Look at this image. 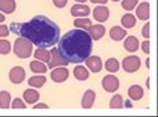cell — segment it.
I'll return each instance as SVG.
<instances>
[{"label":"cell","instance_id":"5b68a950","mask_svg":"<svg viewBox=\"0 0 158 117\" xmlns=\"http://www.w3.org/2000/svg\"><path fill=\"white\" fill-rule=\"evenodd\" d=\"M141 65V60L136 56H129L123 59V69L127 73H135L138 71Z\"/></svg>","mask_w":158,"mask_h":117},{"label":"cell","instance_id":"e575fe53","mask_svg":"<svg viewBox=\"0 0 158 117\" xmlns=\"http://www.w3.org/2000/svg\"><path fill=\"white\" fill-rule=\"evenodd\" d=\"M141 47H142V52H145L146 55L150 53V41H148V40L143 41L142 45H141Z\"/></svg>","mask_w":158,"mask_h":117},{"label":"cell","instance_id":"d4e9b609","mask_svg":"<svg viewBox=\"0 0 158 117\" xmlns=\"http://www.w3.org/2000/svg\"><path fill=\"white\" fill-rule=\"evenodd\" d=\"M45 82H46V77H45V76H32V77L28 80L29 86H32V87H37V88L41 87Z\"/></svg>","mask_w":158,"mask_h":117},{"label":"cell","instance_id":"30bf717a","mask_svg":"<svg viewBox=\"0 0 158 117\" xmlns=\"http://www.w3.org/2000/svg\"><path fill=\"white\" fill-rule=\"evenodd\" d=\"M88 33H89V35H90V38L93 40H100L103 35H105V33H106V29H105V27L103 25H101V24H96V25H90L89 28H88Z\"/></svg>","mask_w":158,"mask_h":117},{"label":"cell","instance_id":"6da1fadb","mask_svg":"<svg viewBox=\"0 0 158 117\" xmlns=\"http://www.w3.org/2000/svg\"><path fill=\"white\" fill-rule=\"evenodd\" d=\"M9 29H11L14 34L29 40L40 48L51 47L59 42L61 33L59 25L43 15L33 17L27 23H11Z\"/></svg>","mask_w":158,"mask_h":117},{"label":"cell","instance_id":"2e32d148","mask_svg":"<svg viewBox=\"0 0 158 117\" xmlns=\"http://www.w3.org/2000/svg\"><path fill=\"white\" fill-rule=\"evenodd\" d=\"M0 10L5 13H12L16 10L15 0H0Z\"/></svg>","mask_w":158,"mask_h":117},{"label":"cell","instance_id":"f1b7e54d","mask_svg":"<svg viewBox=\"0 0 158 117\" xmlns=\"http://www.w3.org/2000/svg\"><path fill=\"white\" fill-rule=\"evenodd\" d=\"M11 51V43L7 40H0V53L9 55Z\"/></svg>","mask_w":158,"mask_h":117},{"label":"cell","instance_id":"7a4b0ae2","mask_svg":"<svg viewBox=\"0 0 158 117\" xmlns=\"http://www.w3.org/2000/svg\"><path fill=\"white\" fill-rule=\"evenodd\" d=\"M59 52L68 63H81L93 51V39L84 29H73L59 39Z\"/></svg>","mask_w":158,"mask_h":117},{"label":"cell","instance_id":"f546056e","mask_svg":"<svg viewBox=\"0 0 158 117\" xmlns=\"http://www.w3.org/2000/svg\"><path fill=\"white\" fill-rule=\"evenodd\" d=\"M139 0H123L122 1V7L124 10H128V11H131L136 5H138Z\"/></svg>","mask_w":158,"mask_h":117},{"label":"cell","instance_id":"7402d4cb","mask_svg":"<svg viewBox=\"0 0 158 117\" xmlns=\"http://www.w3.org/2000/svg\"><path fill=\"white\" fill-rule=\"evenodd\" d=\"M122 24L124 25V28H133L136 24V18L134 15L127 13L122 17Z\"/></svg>","mask_w":158,"mask_h":117},{"label":"cell","instance_id":"60d3db41","mask_svg":"<svg viewBox=\"0 0 158 117\" xmlns=\"http://www.w3.org/2000/svg\"><path fill=\"white\" fill-rule=\"evenodd\" d=\"M146 86H147V87L150 86V78H147V81H146Z\"/></svg>","mask_w":158,"mask_h":117},{"label":"cell","instance_id":"9c48e42d","mask_svg":"<svg viewBox=\"0 0 158 117\" xmlns=\"http://www.w3.org/2000/svg\"><path fill=\"white\" fill-rule=\"evenodd\" d=\"M85 64L93 73H100L101 69H102V62H101L100 57H98V56L88 57L85 59Z\"/></svg>","mask_w":158,"mask_h":117},{"label":"cell","instance_id":"ac0fdd59","mask_svg":"<svg viewBox=\"0 0 158 117\" xmlns=\"http://www.w3.org/2000/svg\"><path fill=\"white\" fill-rule=\"evenodd\" d=\"M23 98L27 101V104H34L35 101H38L40 94L35 89H27L23 92Z\"/></svg>","mask_w":158,"mask_h":117},{"label":"cell","instance_id":"52a82bcc","mask_svg":"<svg viewBox=\"0 0 158 117\" xmlns=\"http://www.w3.org/2000/svg\"><path fill=\"white\" fill-rule=\"evenodd\" d=\"M24 77H26V73H24V69L21 68V66H15L10 70V74H9V78L12 83H22L24 81Z\"/></svg>","mask_w":158,"mask_h":117},{"label":"cell","instance_id":"9a60e30c","mask_svg":"<svg viewBox=\"0 0 158 117\" xmlns=\"http://www.w3.org/2000/svg\"><path fill=\"white\" fill-rule=\"evenodd\" d=\"M128 96L130 97L131 100L138 101V100H140L141 98L143 97V89H142V87L139 86V85H133V86L128 89Z\"/></svg>","mask_w":158,"mask_h":117},{"label":"cell","instance_id":"836d02e7","mask_svg":"<svg viewBox=\"0 0 158 117\" xmlns=\"http://www.w3.org/2000/svg\"><path fill=\"white\" fill-rule=\"evenodd\" d=\"M67 1H68V0H52L54 5H55L56 7H60V9L64 7V6L67 5Z\"/></svg>","mask_w":158,"mask_h":117},{"label":"cell","instance_id":"ab89813d","mask_svg":"<svg viewBox=\"0 0 158 117\" xmlns=\"http://www.w3.org/2000/svg\"><path fill=\"white\" fill-rule=\"evenodd\" d=\"M146 66H147V68H150V59L148 58L146 59Z\"/></svg>","mask_w":158,"mask_h":117},{"label":"cell","instance_id":"b9f144b4","mask_svg":"<svg viewBox=\"0 0 158 117\" xmlns=\"http://www.w3.org/2000/svg\"><path fill=\"white\" fill-rule=\"evenodd\" d=\"M76 1H78V2H85L86 0H76Z\"/></svg>","mask_w":158,"mask_h":117},{"label":"cell","instance_id":"3957f363","mask_svg":"<svg viewBox=\"0 0 158 117\" xmlns=\"http://www.w3.org/2000/svg\"><path fill=\"white\" fill-rule=\"evenodd\" d=\"M32 50H33V43L29 40L24 39L21 36L20 39L15 41L14 45V52L15 55L21 59L29 58L32 55Z\"/></svg>","mask_w":158,"mask_h":117},{"label":"cell","instance_id":"d6a6232c","mask_svg":"<svg viewBox=\"0 0 158 117\" xmlns=\"http://www.w3.org/2000/svg\"><path fill=\"white\" fill-rule=\"evenodd\" d=\"M142 35L146 38V39H148L150 38V23H146L145 24V27L142 28Z\"/></svg>","mask_w":158,"mask_h":117},{"label":"cell","instance_id":"277c9868","mask_svg":"<svg viewBox=\"0 0 158 117\" xmlns=\"http://www.w3.org/2000/svg\"><path fill=\"white\" fill-rule=\"evenodd\" d=\"M68 62L62 58L57 48H52L50 51V60L48 62V68H56V66H66Z\"/></svg>","mask_w":158,"mask_h":117},{"label":"cell","instance_id":"e0dca14e","mask_svg":"<svg viewBox=\"0 0 158 117\" xmlns=\"http://www.w3.org/2000/svg\"><path fill=\"white\" fill-rule=\"evenodd\" d=\"M125 35H127V30L123 29V28H120V27H118V25L113 27V28L111 29V32H110L111 39L114 40V41H120L122 39H124Z\"/></svg>","mask_w":158,"mask_h":117},{"label":"cell","instance_id":"74e56055","mask_svg":"<svg viewBox=\"0 0 158 117\" xmlns=\"http://www.w3.org/2000/svg\"><path fill=\"white\" fill-rule=\"evenodd\" d=\"M4 21H5V16H4L2 13H0V23H1V22H4Z\"/></svg>","mask_w":158,"mask_h":117},{"label":"cell","instance_id":"ba28073f","mask_svg":"<svg viewBox=\"0 0 158 117\" xmlns=\"http://www.w3.org/2000/svg\"><path fill=\"white\" fill-rule=\"evenodd\" d=\"M50 76L52 78L54 82H57V83H61L63 81H66L68 76H69V71L67 68H56L51 71Z\"/></svg>","mask_w":158,"mask_h":117},{"label":"cell","instance_id":"4dcf8cb0","mask_svg":"<svg viewBox=\"0 0 158 117\" xmlns=\"http://www.w3.org/2000/svg\"><path fill=\"white\" fill-rule=\"evenodd\" d=\"M11 108H14V109H24L26 108V104L21 100V99H15L14 101H12V105H11Z\"/></svg>","mask_w":158,"mask_h":117},{"label":"cell","instance_id":"8d00e7d4","mask_svg":"<svg viewBox=\"0 0 158 117\" xmlns=\"http://www.w3.org/2000/svg\"><path fill=\"white\" fill-rule=\"evenodd\" d=\"M90 1L94 2V4H95V2H96V4H106L108 0H90Z\"/></svg>","mask_w":158,"mask_h":117},{"label":"cell","instance_id":"4fadbf2b","mask_svg":"<svg viewBox=\"0 0 158 117\" xmlns=\"http://www.w3.org/2000/svg\"><path fill=\"white\" fill-rule=\"evenodd\" d=\"M110 17V10L106 6H98L94 10V18L99 22H106Z\"/></svg>","mask_w":158,"mask_h":117},{"label":"cell","instance_id":"d590c367","mask_svg":"<svg viewBox=\"0 0 158 117\" xmlns=\"http://www.w3.org/2000/svg\"><path fill=\"white\" fill-rule=\"evenodd\" d=\"M34 109H48L49 106L46 105V104H43V103H40V104H37L35 106H33Z\"/></svg>","mask_w":158,"mask_h":117},{"label":"cell","instance_id":"484cf974","mask_svg":"<svg viewBox=\"0 0 158 117\" xmlns=\"http://www.w3.org/2000/svg\"><path fill=\"white\" fill-rule=\"evenodd\" d=\"M105 66H106V69H107L110 73H116V71H118V69H119V62L114 58H110V59H107Z\"/></svg>","mask_w":158,"mask_h":117},{"label":"cell","instance_id":"4316f807","mask_svg":"<svg viewBox=\"0 0 158 117\" xmlns=\"http://www.w3.org/2000/svg\"><path fill=\"white\" fill-rule=\"evenodd\" d=\"M110 108L112 109H122L123 108V98L120 94H116L114 97H112L110 101Z\"/></svg>","mask_w":158,"mask_h":117},{"label":"cell","instance_id":"d6986e66","mask_svg":"<svg viewBox=\"0 0 158 117\" xmlns=\"http://www.w3.org/2000/svg\"><path fill=\"white\" fill-rule=\"evenodd\" d=\"M124 48L128 52H135L139 48V40L135 36H129L124 41Z\"/></svg>","mask_w":158,"mask_h":117},{"label":"cell","instance_id":"7c38bea8","mask_svg":"<svg viewBox=\"0 0 158 117\" xmlns=\"http://www.w3.org/2000/svg\"><path fill=\"white\" fill-rule=\"evenodd\" d=\"M95 97H96L95 92H94L93 89H88V91L84 93V96H83L81 106H83L84 109H90V108H93L94 101H95Z\"/></svg>","mask_w":158,"mask_h":117},{"label":"cell","instance_id":"8fae6325","mask_svg":"<svg viewBox=\"0 0 158 117\" xmlns=\"http://www.w3.org/2000/svg\"><path fill=\"white\" fill-rule=\"evenodd\" d=\"M89 13H90V9L86 5L77 4V5H73L71 9V15L73 17H84V16H88Z\"/></svg>","mask_w":158,"mask_h":117},{"label":"cell","instance_id":"44dd1931","mask_svg":"<svg viewBox=\"0 0 158 117\" xmlns=\"http://www.w3.org/2000/svg\"><path fill=\"white\" fill-rule=\"evenodd\" d=\"M73 74H74V77L79 81H85L89 78V71L86 70V68H84L81 65H78L77 68H74Z\"/></svg>","mask_w":158,"mask_h":117},{"label":"cell","instance_id":"5bb4252c","mask_svg":"<svg viewBox=\"0 0 158 117\" xmlns=\"http://www.w3.org/2000/svg\"><path fill=\"white\" fill-rule=\"evenodd\" d=\"M136 16L141 21H147L150 18V4L148 2H142L139 5L136 9Z\"/></svg>","mask_w":158,"mask_h":117},{"label":"cell","instance_id":"83f0119b","mask_svg":"<svg viewBox=\"0 0 158 117\" xmlns=\"http://www.w3.org/2000/svg\"><path fill=\"white\" fill-rule=\"evenodd\" d=\"M91 24V20H88V18H79V20L74 21V27L77 28H80V29H88Z\"/></svg>","mask_w":158,"mask_h":117},{"label":"cell","instance_id":"ffe728a7","mask_svg":"<svg viewBox=\"0 0 158 117\" xmlns=\"http://www.w3.org/2000/svg\"><path fill=\"white\" fill-rule=\"evenodd\" d=\"M29 68H31V70H32L33 73H35V74H44V73H46V70H48L46 65H45L43 62H38V60L31 62Z\"/></svg>","mask_w":158,"mask_h":117},{"label":"cell","instance_id":"7bdbcfd3","mask_svg":"<svg viewBox=\"0 0 158 117\" xmlns=\"http://www.w3.org/2000/svg\"><path fill=\"white\" fill-rule=\"evenodd\" d=\"M113 1H119V0H113Z\"/></svg>","mask_w":158,"mask_h":117},{"label":"cell","instance_id":"603a6c76","mask_svg":"<svg viewBox=\"0 0 158 117\" xmlns=\"http://www.w3.org/2000/svg\"><path fill=\"white\" fill-rule=\"evenodd\" d=\"M10 101H11L10 93L6 91H1L0 92V108H2V109L10 108Z\"/></svg>","mask_w":158,"mask_h":117},{"label":"cell","instance_id":"f35d334b","mask_svg":"<svg viewBox=\"0 0 158 117\" xmlns=\"http://www.w3.org/2000/svg\"><path fill=\"white\" fill-rule=\"evenodd\" d=\"M125 105H127V108H131V104H130V101H129V100H127V101H125Z\"/></svg>","mask_w":158,"mask_h":117},{"label":"cell","instance_id":"8992f818","mask_svg":"<svg viewBox=\"0 0 158 117\" xmlns=\"http://www.w3.org/2000/svg\"><path fill=\"white\" fill-rule=\"evenodd\" d=\"M102 88L108 93L116 92L119 88V80L113 75L105 76L102 78Z\"/></svg>","mask_w":158,"mask_h":117},{"label":"cell","instance_id":"1f68e13d","mask_svg":"<svg viewBox=\"0 0 158 117\" xmlns=\"http://www.w3.org/2000/svg\"><path fill=\"white\" fill-rule=\"evenodd\" d=\"M9 33H10V30H9L7 25H0V38H5V36H7Z\"/></svg>","mask_w":158,"mask_h":117},{"label":"cell","instance_id":"cb8c5ba5","mask_svg":"<svg viewBox=\"0 0 158 117\" xmlns=\"http://www.w3.org/2000/svg\"><path fill=\"white\" fill-rule=\"evenodd\" d=\"M34 57L37 59H39L40 62H49L50 60V52L46 51L45 48H38L34 53Z\"/></svg>","mask_w":158,"mask_h":117}]
</instances>
